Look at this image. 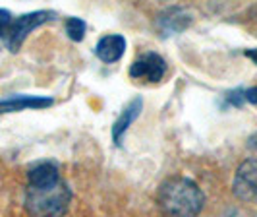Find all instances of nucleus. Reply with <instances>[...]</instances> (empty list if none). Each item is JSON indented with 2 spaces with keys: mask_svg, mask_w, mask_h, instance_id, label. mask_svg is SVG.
<instances>
[{
  "mask_svg": "<svg viewBox=\"0 0 257 217\" xmlns=\"http://www.w3.org/2000/svg\"><path fill=\"white\" fill-rule=\"evenodd\" d=\"M72 198V188L52 161H43L29 169L24 205L31 217H64Z\"/></svg>",
  "mask_w": 257,
  "mask_h": 217,
  "instance_id": "f257e3e1",
  "label": "nucleus"
},
{
  "mask_svg": "<svg viewBox=\"0 0 257 217\" xmlns=\"http://www.w3.org/2000/svg\"><path fill=\"white\" fill-rule=\"evenodd\" d=\"M157 205L165 217H197L205 205V194L193 180L172 177L159 186Z\"/></svg>",
  "mask_w": 257,
  "mask_h": 217,
  "instance_id": "f03ea898",
  "label": "nucleus"
},
{
  "mask_svg": "<svg viewBox=\"0 0 257 217\" xmlns=\"http://www.w3.org/2000/svg\"><path fill=\"white\" fill-rule=\"evenodd\" d=\"M54 18H56V14L51 12V10L29 12L20 16V18H16L12 22V26H10V29H8V33H6V37H4L6 39V47L12 52H18L22 49V45H24V41L27 39V35L33 29L45 26L47 22H51Z\"/></svg>",
  "mask_w": 257,
  "mask_h": 217,
  "instance_id": "7ed1b4c3",
  "label": "nucleus"
},
{
  "mask_svg": "<svg viewBox=\"0 0 257 217\" xmlns=\"http://www.w3.org/2000/svg\"><path fill=\"white\" fill-rule=\"evenodd\" d=\"M232 194L240 202H257V159H247L236 169L232 180Z\"/></svg>",
  "mask_w": 257,
  "mask_h": 217,
  "instance_id": "20e7f679",
  "label": "nucleus"
},
{
  "mask_svg": "<svg viewBox=\"0 0 257 217\" xmlns=\"http://www.w3.org/2000/svg\"><path fill=\"white\" fill-rule=\"evenodd\" d=\"M167 72V62L157 52H143L130 66V78L142 82H161Z\"/></svg>",
  "mask_w": 257,
  "mask_h": 217,
  "instance_id": "39448f33",
  "label": "nucleus"
},
{
  "mask_svg": "<svg viewBox=\"0 0 257 217\" xmlns=\"http://www.w3.org/2000/svg\"><path fill=\"white\" fill-rule=\"evenodd\" d=\"M52 105H54V99H52V97L12 95V97L0 101V115L18 113V111H27V109H47V107H52Z\"/></svg>",
  "mask_w": 257,
  "mask_h": 217,
  "instance_id": "423d86ee",
  "label": "nucleus"
},
{
  "mask_svg": "<svg viewBox=\"0 0 257 217\" xmlns=\"http://www.w3.org/2000/svg\"><path fill=\"white\" fill-rule=\"evenodd\" d=\"M143 111V99L142 97H134L132 101L122 109L120 116L116 118L114 126H112V141L116 146H122V140L128 132V128L134 124V120L142 115Z\"/></svg>",
  "mask_w": 257,
  "mask_h": 217,
  "instance_id": "0eeeda50",
  "label": "nucleus"
},
{
  "mask_svg": "<svg viewBox=\"0 0 257 217\" xmlns=\"http://www.w3.org/2000/svg\"><path fill=\"white\" fill-rule=\"evenodd\" d=\"M126 52V39L118 33L112 35H104L99 39L97 47H95V54L99 60H103L104 64H114L118 62Z\"/></svg>",
  "mask_w": 257,
  "mask_h": 217,
  "instance_id": "6e6552de",
  "label": "nucleus"
},
{
  "mask_svg": "<svg viewBox=\"0 0 257 217\" xmlns=\"http://www.w3.org/2000/svg\"><path fill=\"white\" fill-rule=\"evenodd\" d=\"M190 22H192V18L186 14V10H182V8H168V10H165L159 16L157 27H159L163 37H168L172 33L184 31L186 27L190 26Z\"/></svg>",
  "mask_w": 257,
  "mask_h": 217,
  "instance_id": "1a4fd4ad",
  "label": "nucleus"
},
{
  "mask_svg": "<svg viewBox=\"0 0 257 217\" xmlns=\"http://www.w3.org/2000/svg\"><path fill=\"white\" fill-rule=\"evenodd\" d=\"M85 29H87V24L81 18H70L66 22V33H68V37L72 39V41H76V43H79L83 39Z\"/></svg>",
  "mask_w": 257,
  "mask_h": 217,
  "instance_id": "9d476101",
  "label": "nucleus"
},
{
  "mask_svg": "<svg viewBox=\"0 0 257 217\" xmlns=\"http://www.w3.org/2000/svg\"><path fill=\"white\" fill-rule=\"evenodd\" d=\"M224 103L226 105H230V107H244L245 105V90H242V88H236V90H230L224 93Z\"/></svg>",
  "mask_w": 257,
  "mask_h": 217,
  "instance_id": "9b49d317",
  "label": "nucleus"
},
{
  "mask_svg": "<svg viewBox=\"0 0 257 217\" xmlns=\"http://www.w3.org/2000/svg\"><path fill=\"white\" fill-rule=\"evenodd\" d=\"M12 22H14L12 12L0 8V39L6 37V33H8V29H10V26H12Z\"/></svg>",
  "mask_w": 257,
  "mask_h": 217,
  "instance_id": "f8f14e48",
  "label": "nucleus"
},
{
  "mask_svg": "<svg viewBox=\"0 0 257 217\" xmlns=\"http://www.w3.org/2000/svg\"><path fill=\"white\" fill-rule=\"evenodd\" d=\"M245 103L255 105L257 107V88H249V90H245Z\"/></svg>",
  "mask_w": 257,
  "mask_h": 217,
  "instance_id": "ddd939ff",
  "label": "nucleus"
},
{
  "mask_svg": "<svg viewBox=\"0 0 257 217\" xmlns=\"http://www.w3.org/2000/svg\"><path fill=\"white\" fill-rule=\"evenodd\" d=\"M247 141H249V148H251V150L257 154V132H253V134L249 136V140H247Z\"/></svg>",
  "mask_w": 257,
  "mask_h": 217,
  "instance_id": "4468645a",
  "label": "nucleus"
},
{
  "mask_svg": "<svg viewBox=\"0 0 257 217\" xmlns=\"http://www.w3.org/2000/svg\"><path fill=\"white\" fill-rule=\"evenodd\" d=\"M245 56L257 64V49H247V51H245Z\"/></svg>",
  "mask_w": 257,
  "mask_h": 217,
  "instance_id": "2eb2a0df",
  "label": "nucleus"
}]
</instances>
